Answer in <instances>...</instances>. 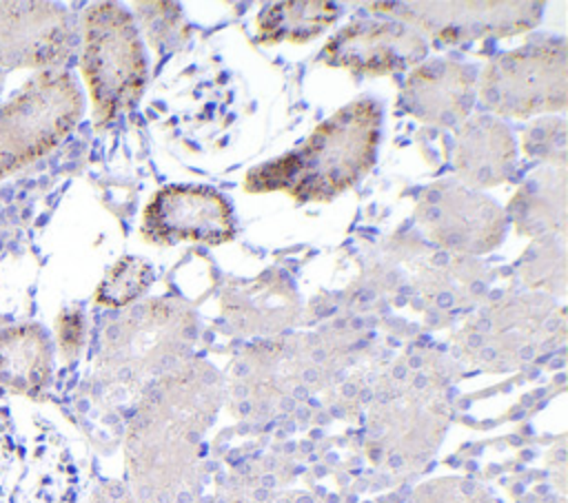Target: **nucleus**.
Returning a JSON list of instances; mask_svg holds the SVG:
<instances>
[{
	"mask_svg": "<svg viewBox=\"0 0 568 503\" xmlns=\"http://www.w3.org/2000/svg\"><path fill=\"white\" fill-rule=\"evenodd\" d=\"M222 394L220 374L204 361H184L142 394L124 441L138 503H197L202 439Z\"/></svg>",
	"mask_w": 568,
	"mask_h": 503,
	"instance_id": "1",
	"label": "nucleus"
},
{
	"mask_svg": "<svg viewBox=\"0 0 568 503\" xmlns=\"http://www.w3.org/2000/svg\"><path fill=\"white\" fill-rule=\"evenodd\" d=\"M448 374L430 352L404 355L377 381L366 419L371 463L393 474L422 468L448 425Z\"/></svg>",
	"mask_w": 568,
	"mask_h": 503,
	"instance_id": "2",
	"label": "nucleus"
},
{
	"mask_svg": "<svg viewBox=\"0 0 568 503\" xmlns=\"http://www.w3.org/2000/svg\"><path fill=\"white\" fill-rule=\"evenodd\" d=\"M382 109L355 100L326 117L297 148L246 175V191H284L295 202H328L357 184L375 164Z\"/></svg>",
	"mask_w": 568,
	"mask_h": 503,
	"instance_id": "3",
	"label": "nucleus"
},
{
	"mask_svg": "<svg viewBox=\"0 0 568 503\" xmlns=\"http://www.w3.org/2000/svg\"><path fill=\"white\" fill-rule=\"evenodd\" d=\"M197 337L193 310L171 299L133 306L106 328L95 379L113 403H138L164 374L182 366Z\"/></svg>",
	"mask_w": 568,
	"mask_h": 503,
	"instance_id": "4",
	"label": "nucleus"
},
{
	"mask_svg": "<svg viewBox=\"0 0 568 503\" xmlns=\"http://www.w3.org/2000/svg\"><path fill=\"white\" fill-rule=\"evenodd\" d=\"M564 310L544 295H513L477 310L455 337L464 361L486 370H513L535 361L564 339Z\"/></svg>",
	"mask_w": 568,
	"mask_h": 503,
	"instance_id": "5",
	"label": "nucleus"
},
{
	"mask_svg": "<svg viewBox=\"0 0 568 503\" xmlns=\"http://www.w3.org/2000/svg\"><path fill=\"white\" fill-rule=\"evenodd\" d=\"M64 439L36 414L0 406V503H75Z\"/></svg>",
	"mask_w": 568,
	"mask_h": 503,
	"instance_id": "6",
	"label": "nucleus"
},
{
	"mask_svg": "<svg viewBox=\"0 0 568 503\" xmlns=\"http://www.w3.org/2000/svg\"><path fill=\"white\" fill-rule=\"evenodd\" d=\"M82 73L98 124L129 111L146 86V55L129 11L113 2L91 4L82 24Z\"/></svg>",
	"mask_w": 568,
	"mask_h": 503,
	"instance_id": "7",
	"label": "nucleus"
},
{
	"mask_svg": "<svg viewBox=\"0 0 568 503\" xmlns=\"http://www.w3.org/2000/svg\"><path fill=\"white\" fill-rule=\"evenodd\" d=\"M84 100L75 78L47 71L0 104V177L55 148L78 124Z\"/></svg>",
	"mask_w": 568,
	"mask_h": 503,
	"instance_id": "8",
	"label": "nucleus"
},
{
	"mask_svg": "<svg viewBox=\"0 0 568 503\" xmlns=\"http://www.w3.org/2000/svg\"><path fill=\"white\" fill-rule=\"evenodd\" d=\"M477 93L499 117L561 111L568 97L566 40L550 38L493 58L477 80Z\"/></svg>",
	"mask_w": 568,
	"mask_h": 503,
	"instance_id": "9",
	"label": "nucleus"
},
{
	"mask_svg": "<svg viewBox=\"0 0 568 503\" xmlns=\"http://www.w3.org/2000/svg\"><path fill=\"white\" fill-rule=\"evenodd\" d=\"M415 219L435 248L464 257L497 248L508 226L495 199L462 182L426 186L417 197Z\"/></svg>",
	"mask_w": 568,
	"mask_h": 503,
	"instance_id": "10",
	"label": "nucleus"
},
{
	"mask_svg": "<svg viewBox=\"0 0 568 503\" xmlns=\"http://www.w3.org/2000/svg\"><path fill=\"white\" fill-rule=\"evenodd\" d=\"M377 16L399 20L424 38L442 42H468L506 38L539 24L541 2H375Z\"/></svg>",
	"mask_w": 568,
	"mask_h": 503,
	"instance_id": "11",
	"label": "nucleus"
},
{
	"mask_svg": "<svg viewBox=\"0 0 568 503\" xmlns=\"http://www.w3.org/2000/svg\"><path fill=\"white\" fill-rule=\"evenodd\" d=\"M384 277L413 306L457 310L484 292V268L470 257L419 244H393Z\"/></svg>",
	"mask_w": 568,
	"mask_h": 503,
	"instance_id": "12",
	"label": "nucleus"
},
{
	"mask_svg": "<svg viewBox=\"0 0 568 503\" xmlns=\"http://www.w3.org/2000/svg\"><path fill=\"white\" fill-rule=\"evenodd\" d=\"M140 233L151 244H226L235 235L231 204L206 186H166L142 213Z\"/></svg>",
	"mask_w": 568,
	"mask_h": 503,
	"instance_id": "13",
	"label": "nucleus"
},
{
	"mask_svg": "<svg viewBox=\"0 0 568 503\" xmlns=\"http://www.w3.org/2000/svg\"><path fill=\"white\" fill-rule=\"evenodd\" d=\"M426 51V38L413 27L390 18H362L333 33L317 60L353 73L390 75L417 66Z\"/></svg>",
	"mask_w": 568,
	"mask_h": 503,
	"instance_id": "14",
	"label": "nucleus"
},
{
	"mask_svg": "<svg viewBox=\"0 0 568 503\" xmlns=\"http://www.w3.org/2000/svg\"><path fill=\"white\" fill-rule=\"evenodd\" d=\"M73 24L53 2H0V66H47L64 60Z\"/></svg>",
	"mask_w": 568,
	"mask_h": 503,
	"instance_id": "15",
	"label": "nucleus"
},
{
	"mask_svg": "<svg viewBox=\"0 0 568 503\" xmlns=\"http://www.w3.org/2000/svg\"><path fill=\"white\" fill-rule=\"evenodd\" d=\"M477 97V71L453 60H428L406 75L399 104L419 122L433 126H459Z\"/></svg>",
	"mask_w": 568,
	"mask_h": 503,
	"instance_id": "16",
	"label": "nucleus"
},
{
	"mask_svg": "<svg viewBox=\"0 0 568 503\" xmlns=\"http://www.w3.org/2000/svg\"><path fill=\"white\" fill-rule=\"evenodd\" d=\"M453 164L462 184L488 188L506 182L517 164V144L510 129L495 115L466 117L459 124Z\"/></svg>",
	"mask_w": 568,
	"mask_h": 503,
	"instance_id": "17",
	"label": "nucleus"
},
{
	"mask_svg": "<svg viewBox=\"0 0 568 503\" xmlns=\"http://www.w3.org/2000/svg\"><path fill=\"white\" fill-rule=\"evenodd\" d=\"M222 312L244 335H273L291 328L297 317V297L280 275H260L253 281L229 286L222 295Z\"/></svg>",
	"mask_w": 568,
	"mask_h": 503,
	"instance_id": "18",
	"label": "nucleus"
},
{
	"mask_svg": "<svg viewBox=\"0 0 568 503\" xmlns=\"http://www.w3.org/2000/svg\"><path fill=\"white\" fill-rule=\"evenodd\" d=\"M53 374V343L38 324L0 328V388L38 397Z\"/></svg>",
	"mask_w": 568,
	"mask_h": 503,
	"instance_id": "19",
	"label": "nucleus"
},
{
	"mask_svg": "<svg viewBox=\"0 0 568 503\" xmlns=\"http://www.w3.org/2000/svg\"><path fill=\"white\" fill-rule=\"evenodd\" d=\"M519 233L552 239L566 228V171L564 166L539 168L513 195L508 215Z\"/></svg>",
	"mask_w": 568,
	"mask_h": 503,
	"instance_id": "20",
	"label": "nucleus"
},
{
	"mask_svg": "<svg viewBox=\"0 0 568 503\" xmlns=\"http://www.w3.org/2000/svg\"><path fill=\"white\" fill-rule=\"evenodd\" d=\"M342 16V7L324 0L273 2L255 18V42L275 47L282 42H308Z\"/></svg>",
	"mask_w": 568,
	"mask_h": 503,
	"instance_id": "21",
	"label": "nucleus"
},
{
	"mask_svg": "<svg viewBox=\"0 0 568 503\" xmlns=\"http://www.w3.org/2000/svg\"><path fill=\"white\" fill-rule=\"evenodd\" d=\"M153 284V268L140 257H122L111 266L95 290V301L106 308H122L142 297Z\"/></svg>",
	"mask_w": 568,
	"mask_h": 503,
	"instance_id": "22",
	"label": "nucleus"
},
{
	"mask_svg": "<svg viewBox=\"0 0 568 503\" xmlns=\"http://www.w3.org/2000/svg\"><path fill=\"white\" fill-rule=\"evenodd\" d=\"M539 244L521 257L524 281L535 288H564V244L557 239H537Z\"/></svg>",
	"mask_w": 568,
	"mask_h": 503,
	"instance_id": "23",
	"label": "nucleus"
},
{
	"mask_svg": "<svg viewBox=\"0 0 568 503\" xmlns=\"http://www.w3.org/2000/svg\"><path fill=\"white\" fill-rule=\"evenodd\" d=\"M524 148L530 157L544 160L550 166L566 162V120L539 117L524 133Z\"/></svg>",
	"mask_w": 568,
	"mask_h": 503,
	"instance_id": "24",
	"label": "nucleus"
},
{
	"mask_svg": "<svg viewBox=\"0 0 568 503\" xmlns=\"http://www.w3.org/2000/svg\"><path fill=\"white\" fill-rule=\"evenodd\" d=\"M408 503H499L488 490L468 479H437L417 487Z\"/></svg>",
	"mask_w": 568,
	"mask_h": 503,
	"instance_id": "25",
	"label": "nucleus"
},
{
	"mask_svg": "<svg viewBox=\"0 0 568 503\" xmlns=\"http://www.w3.org/2000/svg\"><path fill=\"white\" fill-rule=\"evenodd\" d=\"M89 503H138V501L126 485L118 481H106L93 492Z\"/></svg>",
	"mask_w": 568,
	"mask_h": 503,
	"instance_id": "26",
	"label": "nucleus"
},
{
	"mask_svg": "<svg viewBox=\"0 0 568 503\" xmlns=\"http://www.w3.org/2000/svg\"><path fill=\"white\" fill-rule=\"evenodd\" d=\"M60 343H62V350L67 355H73L78 348H80V339H82V321L78 315H67L62 319V326H60Z\"/></svg>",
	"mask_w": 568,
	"mask_h": 503,
	"instance_id": "27",
	"label": "nucleus"
},
{
	"mask_svg": "<svg viewBox=\"0 0 568 503\" xmlns=\"http://www.w3.org/2000/svg\"><path fill=\"white\" fill-rule=\"evenodd\" d=\"M264 503H324V501L320 496L311 494V492H304V490H288V492L264 499Z\"/></svg>",
	"mask_w": 568,
	"mask_h": 503,
	"instance_id": "28",
	"label": "nucleus"
}]
</instances>
